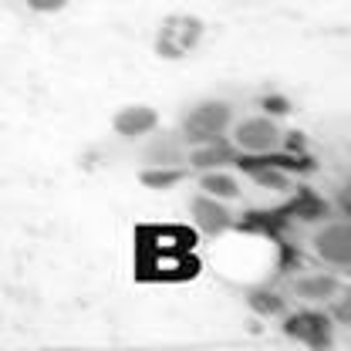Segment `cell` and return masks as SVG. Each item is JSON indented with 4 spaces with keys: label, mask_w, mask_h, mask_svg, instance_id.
<instances>
[{
    "label": "cell",
    "mask_w": 351,
    "mask_h": 351,
    "mask_svg": "<svg viewBox=\"0 0 351 351\" xmlns=\"http://www.w3.org/2000/svg\"><path fill=\"white\" fill-rule=\"evenodd\" d=\"M247 301H250V307H254L257 314H284V301H280L274 291H250Z\"/></svg>",
    "instance_id": "5bb4252c"
},
{
    "label": "cell",
    "mask_w": 351,
    "mask_h": 351,
    "mask_svg": "<svg viewBox=\"0 0 351 351\" xmlns=\"http://www.w3.org/2000/svg\"><path fill=\"white\" fill-rule=\"evenodd\" d=\"M243 166L254 173V182L257 186H267V189H277V193H287L291 189V179L280 173V169H270V166H257L254 159H243Z\"/></svg>",
    "instance_id": "7c38bea8"
},
{
    "label": "cell",
    "mask_w": 351,
    "mask_h": 351,
    "mask_svg": "<svg viewBox=\"0 0 351 351\" xmlns=\"http://www.w3.org/2000/svg\"><path fill=\"white\" fill-rule=\"evenodd\" d=\"M233 138H237V145H240L243 152H250V156H274L277 145L284 142L277 122L267 119V115H263V119H247V122H240L237 132H233Z\"/></svg>",
    "instance_id": "7a4b0ae2"
},
{
    "label": "cell",
    "mask_w": 351,
    "mask_h": 351,
    "mask_svg": "<svg viewBox=\"0 0 351 351\" xmlns=\"http://www.w3.org/2000/svg\"><path fill=\"white\" fill-rule=\"evenodd\" d=\"M230 162H237V149H233L230 142H223V138L199 142V145L189 152V166H193V169H203V173L223 169V166H230Z\"/></svg>",
    "instance_id": "8992f818"
},
{
    "label": "cell",
    "mask_w": 351,
    "mask_h": 351,
    "mask_svg": "<svg viewBox=\"0 0 351 351\" xmlns=\"http://www.w3.org/2000/svg\"><path fill=\"white\" fill-rule=\"evenodd\" d=\"M27 3H31L34 10H44V14H47V10H61L68 0H27Z\"/></svg>",
    "instance_id": "ac0fdd59"
},
{
    "label": "cell",
    "mask_w": 351,
    "mask_h": 351,
    "mask_svg": "<svg viewBox=\"0 0 351 351\" xmlns=\"http://www.w3.org/2000/svg\"><path fill=\"white\" fill-rule=\"evenodd\" d=\"M230 119H233V112L226 101H199L182 122V138L193 145L223 138V132L230 129Z\"/></svg>",
    "instance_id": "6da1fadb"
},
{
    "label": "cell",
    "mask_w": 351,
    "mask_h": 351,
    "mask_svg": "<svg viewBox=\"0 0 351 351\" xmlns=\"http://www.w3.org/2000/svg\"><path fill=\"white\" fill-rule=\"evenodd\" d=\"M112 125L119 135H149V132L159 125V112L156 108H149V105H129V108H122L115 119H112Z\"/></svg>",
    "instance_id": "52a82bcc"
},
{
    "label": "cell",
    "mask_w": 351,
    "mask_h": 351,
    "mask_svg": "<svg viewBox=\"0 0 351 351\" xmlns=\"http://www.w3.org/2000/svg\"><path fill=\"white\" fill-rule=\"evenodd\" d=\"M193 219H196V226H199L203 233H210V237L223 233V230L233 223L230 210H226L223 203H217L213 196H199V199H193Z\"/></svg>",
    "instance_id": "ba28073f"
},
{
    "label": "cell",
    "mask_w": 351,
    "mask_h": 351,
    "mask_svg": "<svg viewBox=\"0 0 351 351\" xmlns=\"http://www.w3.org/2000/svg\"><path fill=\"white\" fill-rule=\"evenodd\" d=\"M294 291L304 298V301H328L338 294V280L328 277V274H311V277H301L294 284Z\"/></svg>",
    "instance_id": "30bf717a"
},
{
    "label": "cell",
    "mask_w": 351,
    "mask_h": 351,
    "mask_svg": "<svg viewBox=\"0 0 351 351\" xmlns=\"http://www.w3.org/2000/svg\"><path fill=\"white\" fill-rule=\"evenodd\" d=\"M324 210H328V206H324V203H321V199H317L314 193H301V203H298V213H301V217H304V219H311V217H321Z\"/></svg>",
    "instance_id": "9a60e30c"
},
{
    "label": "cell",
    "mask_w": 351,
    "mask_h": 351,
    "mask_svg": "<svg viewBox=\"0 0 351 351\" xmlns=\"http://www.w3.org/2000/svg\"><path fill=\"white\" fill-rule=\"evenodd\" d=\"M287 335L298 338L301 345H311V348H331V324L324 314L317 311H301L294 317H287Z\"/></svg>",
    "instance_id": "5b68a950"
},
{
    "label": "cell",
    "mask_w": 351,
    "mask_h": 351,
    "mask_svg": "<svg viewBox=\"0 0 351 351\" xmlns=\"http://www.w3.org/2000/svg\"><path fill=\"white\" fill-rule=\"evenodd\" d=\"M199 38H203V24L196 17H189V14H179L173 21H166V27H162V34L156 41V51L162 58H182L189 47L199 44Z\"/></svg>",
    "instance_id": "3957f363"
},
{
    "label": "cell",
    "mask_w": 351,
    "mask_h": 351,
    "mask_svg": "<svg viewBox=\"0 0 351 351\" xmlns=\"http://www.w3.org/2000/svg\"><path fill=\"white\" fill-rule=\"evenodd\" d=\"M314 250H317L321 261L335 263V267H341V270H348V263H351V226L348 223H331V226L317 230V237H314Z\"/></svg>",
    "instance_id": "277c9868"
},
{
    "label": "cell",
    "mask_w": 351,
    "mask_h": 351,
    "mask_svg": "<svg viewBox=\"0 0 351 351\" xmlns=\"http://www.w3.org/2000/svg\"><path fill=\"white\" fill-rule=\"evenodd\" d=\"M263 108H267V112H274V115H287V108H291V105H287V98L267 95V98H263Z\"/></svg>",
    "instance_id": "2e32d148"
},
{
    "label": "cell",
    "mask_w": 351,
    "mask_h": 351,
    "mask_svg": "<svg viewBox=\"0 0 351 351\" xmlns=\"http://www.w3.org/2000/svg\"><path fill=\"white\" fill-rule=\"evenodd\" d=\"M331 314H335V321H338V324H345V328H348V321H351V301H348V298H341L338 304L331 307Z\"/></svg>",
    "instance_id": "e0dca14e"
},
{
    "label": "cell",
    "mask_w": 351,
    "mask_h": 351,
    "mask_svg": "<svg viewBox=\"0 0 351 351\" xmlns=\"http://www.w3.org/2000/svg\"><path fill=\"white\" fill-rule=\"evenodd\" d=\"M338 206H341V213H348L351 203H348V186H341V193H338Z\"/></svg>",
    "instance_id": "d6986e66"
},
{
    "label": "cell",
    "mask_w": 351,
    "mask_h": 351,
    "mask_svg": "<svg viewBox=\"0 0 351 351\" xmlns=\"http://www.w3.org/2000/svg\"><path fill=\"white\" fill-rule=\"evenodd\" d=\"M142 159H145V166H179L186 159V152L176 135H159L142 149Z\"/></svg>",
    "instance_id": "9c48e42d"
},
{
    "label": "cell",
    "mask_w": 351,
    "mask_h": 351,
    "mask_svg": "<svg viewBox=\"0 0 351 351\" xmlns=\"http://www.w3.org/2000/svg\"><path fill=\"white\" fill-rule=\"evenodd\" d=\"M179 179H182L179 166H149V169H142V176H138V182L149 186V189H169Z\"/></svg>",
    "instance_id": "4fadbf2b"
},
{
    "label": "cell",
    "mask_w": 351,
    "mask_h": 351,
    "mask_svg": "<svg viewBox=\"0 0 351 351\" xmlns=\"http://www.w3.org/2000/svg\"><path fill=\"white\" fill-rule=\"evenodd\" d=\"M199 186H203V193L213 196V199H233V196H240L237 179L226 176V173H219V169H210V173L199 176Z\"/></svg>",
    "instance_id": "8fae6325"
}]
</instances>
